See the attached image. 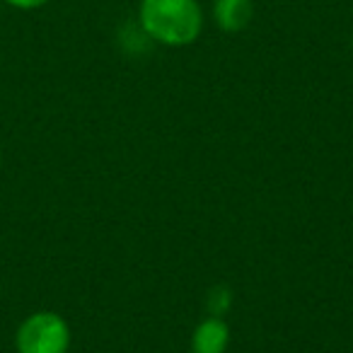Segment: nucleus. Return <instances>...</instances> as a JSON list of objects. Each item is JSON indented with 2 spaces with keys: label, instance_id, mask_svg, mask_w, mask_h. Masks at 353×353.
Segmentation results:
<instances>
[{
  "label": "nucleus",
  "instance_id": "obj_4",
  "mask_svg": "<svg viewBox=\"0 0 353 353\" xmlns=\"http://www.w3.org/2000/svg\"><path fill=\"white\" fill-rule=\"evenodd\" d=\"M230 343V329L223 317H206L192 334V353H225Z\"/></svg>",
  "mask_w": 353,
  "mask_h": 353
},
{
  "label": "nucleus",
  "instance_id": "obj_6",
  "mask_svg": "<svg viewBox=\"0 0 353 353\" xmlns=\"http://www.w3.org/2000/svg\"><path fill=\"white\" fill-rule=\"evenodd\" d=\"M351 46H353V34H351Z\"/></svg>",
  "mask_w": 353,
  "mask_h": 353
},
{
  "label": "nucleus",
  "instance_id": "obj_5",
  "mask_svg": "<svg viewBox=\"0 0 353 353\" xmlns=\"http://www.w3.org/2000/svg\"><path fill=\"white\" fill-rule=\"evenodd\" d=\"M3 3H8L10 8H17V10H37V8H44L51 0H3Z\"/></svg>",
  "mask_w": 353,
  "mask_h": 353
},
{
  "label": "nucleus",
  "instance_id": "obj_1",
  "mask_svg": "<svg viewBox=\"0 0 353 353\" xmlns=\"http://www.w3.org/2000/svg\"><path fill=\"white\" fill-rule=\"evenodd\" d=\"M138 22L152 41L179 49L201 37L203 10L199 0H141Z\"/></svg>",
  "mask_w": 353,
  "mask_h": 353
},
{
  "label": "nucleus",
  "instance_id": "obj_2",
  "mask_svg": "<svg viewBox=\"0 0 353 353\" xmlns=\"http://www.w3.org/2000/svg\"><path fill=\"white\" fill-rule=\"evenodd\" d=\"M17 353H68L70 327L59 312L39 310L22 319L15 334Z\"/></svg>",
  "mask_w": 353,
  "mask_h": 353
},
{
  "label": "nucleus",
  "instance_id": "obj_3",
  "mask_svg": "<svg viewBox=\"0 0 353 353\" xmlns=\"http://www.w3.org/2000/svg\"><path fill=\"white\" fill-rule=\"evenodd\" d=\"M213 22L218 30L235 34L247 30L254 17V3L252 0H213Z\"/></svg>",
  "mask_w": 353,
  "mask_h": 353
}]
</instances>
